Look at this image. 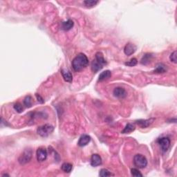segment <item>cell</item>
<instances>
[{
	"mask_svg": "<svg viewBox=\"0 0 177 177\" xmlns=\"http://www.w3.org/2000/svg\"><path fill=\"white\" fill-rule=\"evenodd\" d=\"M89 64V59L84 53H79L72 61V66L75 71H80Z\"/></svg>",
	"mask_w": 177,
	"mask_h": 177,
	"instance_id": "obj_1",
	"label": "cell"
},
{
	"mask_svg": "<svg viewBox=\"0 0 177 177\" xmlns=\"http://www.w3.org/2000/svg\"><path fill=\"white\" fill-rule=\"evenodd\" d=\"M54 130V127L50 124H45L42 126L39 127L37 129V133L42 137H47Z\"/></svg>",
	"mask_w": 177,
	"mask_h": 177,
	"instance_id": "obj_2",
	"label": "cell"
},
{
	"mask_svg": "<svg viewBox=\"0 0 177 177\" xmlns=\"http://www.w3.org/2000/svg\"><path fill=\"white\" fill-rule=\"evenodd\" d=\"M134 164L138 168L143 169L147 165V160L145 156L138 154L134 157Z\"/></svg>",
	"mask_w": 177,
	"mask_h": 177,
	"instance_id": "obj_3",
	"label": "cell"
},
{
	"mask_svg": "<svg viewBox=\"0 0 177 177\" xmlns=\"http://www.w3.org/2000/svg\"><path fill=\"white\" fill-rule=\"evenodd\" d=\"M32 154H33V153H32L31 149H26L22 152V154L20 156V157H19V163H20L21 165L26 164V163L29 162L30 160H31Z\"/></svg>",
	"mask_w": 177,
	"mask_h": 177,
	"instance_id": "obj_4",
	"label": "cell"
},
{
	"mask_svg": "<svg viewBox=\"0 0 177 177\" xmlns=\"http://www.w3.org/2000/svg\"><path fill=\"white\" fill-rule=\"evenodd\" d=\"M157 142L159 144L163 152H167V149L170 148L171 145L170 138H167V137H162V138H159L157 140Z\"/></svg>",
	"mask_w": 177,
	"mask_h": 177,
	"instance_id": "obj_5",
	"label": "cell"
},
{
	"mask_svg": "<svg viewBox=\"0 0 177 177\" xmlns=\"http://www.w3.org/2000/svg\"><path fill=\"white\" fill-rule=\"evenodd\" d=\"M47 151L45 148H38L37 152H36V157H37V160L39 162H43L46 161L47 159Z\"/></svg>",
	"mask_w": 177,
	"mask_h": 177,
	"instance_id": "obj_6",
	"label": "cell"
},
{
	"mask_svg": "<svg viewBox=\"0 0 177 177\" xmlns=\"http://www.w3.org/2000/svg\"><path fill=\"white\" fill-rule=\"evenodd\" d=\"M114 96L118 98H125L127 96V92L125 89L122 87H116L113 91Z\"/></svg>",
	"mask_w": 177,
	"mask_h": 177,
	"instance_id": "obj_7",
	"label": "cell"
},
{
	"mask_svg": "<svg viewBox=\"0 0 177 177\" xmlns=\"http://www.w3.org/2000/svg\"><path fill=\"white\" fill-rule=\"evenodd\" d=\"M136 49L137 48L136 45H134V44H132V43L127 44L124 49L125 54L128 56H132V54H134L135 53V51H136Z\"/></svg>",
	"mask_w": 177,
	"mask_h": 177,
	"instance_id": "obj_8",
	"label": "cell"
},
{
	"mask_svg": "<svg viewBox=\"0 0 177 177\" xmlns=\"http://www.w3.org/2000/svg\"><path fill=\"white\" fill-rule=\"evenodd\" d=\"M102 164V159L100 155L94 154L91 156V165L93 167L99 166Z\"/></svg>",
	"mask_w": 177,
	"mask_h": 177,
	"instance_id": "obj_9",
	"label": "cell"
},
{
	"mask_svg": "<svg viewBox=\"0 0 177 177\" xmlns=\"http://www.w3.org/2000/svg\"><path fill=\"white\" fill-rule=\"evenodd\" d=\"M61 73H62V78H63L64 81L67 82L68 83H72L73 80V75H72L71 72L68 69H62L61 71Z\"/></svg>",
	"mask_w": 177,
	"mask_h": 177,
	"instance_id": "obj_10",
	"label": "cell"
},
{
	"mask_svg": "<svg viewBox=\"0 0 177 177\" xmlns=\"http://www.w3.org/2000/svg\"><path fill=\"white\" fill-rule=\"evenodd\" d=\"M155 121V118H149L147 120H139V121H137L136 123L140 127L142 128H147L149 126H150L153 122Z\"/></svg>",
	"mask_w": 177,
	"mask_h": 177,
	"instance_id": "obj_11",
	"label": "cell"
},
{
	"mask_svg": "<svg viewBox=\"0 0 177 177\" xmlns=\"http://www.w3.org/2000/svg\"><path fill=\"white\" fill-rule=\"evenodd\" d=\"M90 140L91 137L89 135L83 134L80 138L78 142V145L80 147H84V146H86L87 144H89Z\"/></svg>",
	"mask_w": 177,
	"mask_h": 177,
	"instance_id": "obj_12",
	"label": "cell"
},
{
	"mask_svg": "<svg viewBox=\"0 0 177 177\" xmlns=\"http://www.w3.org/2000/svg\"><path fill=\"white\" fill-rule=\"evenodd\" d=\"M104 65L102 64L99 62L98 61H97L96 59L94 60V61L91 63V70L94 73H97V72L101 70L103 68Z\"/></svg>",
	"mask_w": 177,
	"mask_h": 177,
	"instance_id": "obj_13",
	"label": "cell"
},
{
	"mask_svg": "<svg viewBox=\"0 0 177 177\" xmlns=\"http://www.w3.org/2000/svg\"><path fill=\"white\" fill-rule=\"evenodd\" d=\"M111 77V72L109 70H106L103 72H102L99 75V78L98 80L102 82L106 80L109 79Z\"/></svg>",
	"mask_w": 177,
	"mask_h": 177,
	"instance_id": "obj_14",
	"label": "cell"
},
{
	"mask_svg": "<svg viewBox=\"0 0 177 177\" xmlns=\"http://www.w3.org/2000/svg\"><path fill=\"white\" fill-rule=\"evenodd\" d=\"M73 25H74V23L73 22V20H68L65 21V22H63L62 23V29L64 30H69L70 29H71V28H73Z\"/></svg>",
	"mask_w": 177,
	"mask_h": 177,
	"instance_id": "obj_15",
	"label": "cell"
},
{
	"mask_svg": "<svg viewBox=\"0 0 177 177\" xmlns=\"http://www.w3.org/2000/svg\"><path fill=\"white\" fill-rule=\"evenodd\" d=\"M135 129H136V127H135L134 125L132 124V123H128L124 129H123V130L122 131V134H130V133H132V132H134L135 130Z\"/></svg>",
	"mask_w": 177,
	"mask_h": 177,
	"instance_id": "obj_16",
	"label": "cell"
},
{
	"mask_svg": "<svg viewBox=\"0 0 177 177\" xmlns=\"http://www.w3.org/2000/svg\"><path fill=\"white\" fill-rule=\"evenodd\" d=\"M62 170L65 173H70L73 169V165L68 163H64L62 165Z\"/></svg>",
	"mask_w": 177,
	"mask_h": 177,
	"instance_id": "obj_17",
	"label": "cell"
},
{
	"mask_svg": "<svg viewBox=\"0 0 177 177\" xmlns=\"http://www.w3.org/2000/svg\"><path fill=\"white\" fill-rule=\"evenodd\" d=\"M167 69L165 66L163 64H159L156 67L154 70V73H163L166 72Z\"/></svg>",
	"mask_w": 177,
	"mask_h": 177,
	"instance_id": "obj_18",
	"label": "cell"
},
{
	"mask_svg": "<svg viewBox=\"0 0 177 177\" xmlns=\"http://www.w3.org/2000/svg\"><path fill=\"white\" fill-rule=\"evenodd\" d=\"M99 3L98 1H96V0H86L84 1V4L88 8L94 7L95 6L98 4Z\"/></svg>",
	"mask_w": 177,
	"mask_h": 177,
	"instance_id": "obj_19",
	"label": "cell"
},
{
	"mask_svg": "<svg viewBox=\"0 0 177 177\" xmlns=\"http://www.w3.org/2000/svg\"><path fill=\"white\" fill-rule=\"evenodd\" d=\"M152 58V54H149V53H147L143 56V58H142L141 60V64H147V63H149L151 60V58Z\"/></svg>",
	"mask_w": 177,
	"mask_h": 177,
	"instance_id": "obj_20",
	"label": "cell"
},
{
	"mask_svg": "<svg viewBox=\"0 0 177 177\" xmlns=\"http://www.w3.org/2000/svg\"><path fill=\"white\" fill-rule=\"evenodd\" d=\"M99 176L102 177L110 176H114V174H111V172H109L108 170L104 168V169H102V170H100V173H99Z\"/></svg>",
	"mask_w": 177,
	"mask_h": 177,
	"instance_id": "obj_21",
	"label": "cell"
},
{
	"mask_svg": "<svg viewBox=\"0 0 177 177\" xmlns=\"http://www.w3.org/2000/svg\"><path fill=\"white\" fill-rule=\"evenodd\" d=\"M24 104L26 107L30 108L32 106V98L30 96H27L24 100Z\"/></svg>",
	"mask_w": 177,
	"mask_h": 177,
	"instance_id": "obj_22",
	"label": "cell"
},
{
	"mask_svg": "<svg viewBox=\"0 0 177 177\" xmlns=\"http://www.w3.org/2000/svg\"><path fill=\"white\" fill-rule=\"evenodd\" d=\"M137 63H138V60H137L136 58H132V60L130 61H129V62H125V65L128 66H136Z\"/></svg>",
	"mask_w": 177,
	"mask_h": 177,
	"instance_id": "obj_23",
	"label": "cell"
},
{
	"mask_svg": "<svg viewBox=\"0 0 177 177\" xmlns=\"http://www.w3.org/2000/svg\"><path fill=\"white\" fill-rule=\"evenodd\" d=\"M131 174L134 176H142V174L136 168H132L131 170Z\"/></svg>",
	"mask_w": 177,
	"mask_h": 177,
	"instance_id": "obj_24",
	"label": "cell"
},
{
	"mask_svg": "<svg viewBox=\"0 0 177 177\" xmlns=\"http://www.w3.org/2000/svg\"><path fill=\"white\" fill-rule=\"evenodd\" d=\"M14 109L16 111H18V113H22L23 111V110H24V108H23V106H22V104L20 103H16L14 104Z\"/></svg>",
	"mask_w": 177,
	"mask_h": 177,
	"instance_id": "obj_25",
	"label": "cell"
},
{
	"mask_svg": "<svg viewBox=\"0 0 177 177\" xmlns=\"http://www.w3.org/2000/svg\"><path fill=\"white\" fill-rule=\"evenodd\" d=\"M170 59L171 60V62H174V64H176L177 62V60H176V51H173V52L171 53L170 56Z\"/></svg>",
	"mask_w": 177,
	"mask_h": 177,
	"instance_id": "obj_26",
	"label": "cell"
},
{
	"mask_svg": "<svg viewBox=\"0 0 177 177\" xmlns=\"http://www.w3.org/2000/svg\"><path fill=\"white\" fill-rule=\"evenodd\" d=\"M35 96H36V98H37V101L39 102V103L43 104L44 102V100L43 98L40 96V95H39L38 94H35Z\"/></svg>",
	"mask_w": 177,
	"mask_h": 177,
	"instance_id": "obj_27",
	"label": "cell"
}]
</instances>
